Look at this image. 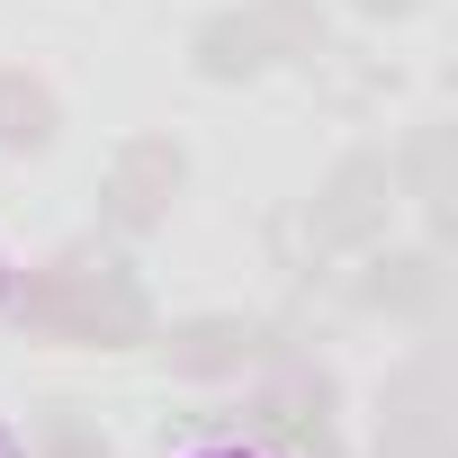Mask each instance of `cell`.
<instances>
[{
  "mask_svg": "<svg viewBox=\"0 0 458 458\" xmlns=\"http://www.w3.org/2000/svg\"><path fill=\"white\" fill-rule=\"evenodd\" d=\"M377 180H386V171H369V162H351V171L333 180V207H324V234H342V243H351V234H369V225H377V198H369V189H377Z\"/></svg>",
  "mask_w": 458,
  "mask_h": 458,
  "instance_id": "6da1fadb",
  "label": "cell"
},
{
  "mask_svg": "<svg viewBox=\"0 0 458 458\" xmlns=\"http://www.w3.org/2000/svg\"><path fill=\"white\" fill-rule=\"evenodd\" d=\"M198 55H207V72H252V64H261V28H243V19H216V28L198 37Z\"/></svg>",
  "mask_w": 458,
  "mask_h": 458,
  "instance_id": "7a4b0ae2",
  "label": "cell"
},
{
  "mask_svg": "<svg viewBox=\"0 0 458 458\" xmlns=\"http://www.w3.org/2000/svg\"><path fill=\"white\" fill-rule=\"evenodd\" d=\"M0 135L10 144H46V99L19 90V81H0Z\"/></svg>",
  "mask_w": 458,
  "mask_h": 458,
  "instance_id": "3957f363",
  "label": "cell"
}]
</instances>
